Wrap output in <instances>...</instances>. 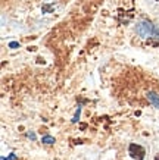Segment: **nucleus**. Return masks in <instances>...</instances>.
<instances>
[{"instance_id": "nucleus-3", "label": "nucleus", "mask_w": 159, "mask_h": 160, "mask_svg": "<svg viewBox=\"0 0 159 160\" xmlns=\"http://www.w3.org/2000/svg\"><path fill=\"white\" fill-rule=\"evenodd\" d=\"M146 97H147V100H149V103L152 106L159 109V94H156L155 91H149L146 94Z\"/></svg>"}, {"instance_id": "nucleus-10", "label": "nucleus", "mask_w": 159, "mask_h": 160, "mask_svg": "<svg viewBox=\"0 0 159 160\" xmlns=\"http://www.w3.org/2000/svg\"><path fill=\"white\" fill-rule=\"evenodd\" d=\"M156 160H159V154H158V156H156Z\"/></svg>"}, {"instance_id": "nucleus-5", "label": "nucleus", "mask_w": 159, "mask_h": 160, "mask_svg": "<svg viewBox=\"0 0 159 160\" xmlns=\"http://www.w3.org/2000/svg\"><path fill=\"white\" fill-rule=\"evenodd\" d=\"M53 9H55V5H43V8H41L43 13H50Z\"/></svg>"}, {"instance_id": "nucleus-2", "label": "nucleus", "mask_w": 159, "mask_h": 160, "mask_svg": "<svg viewBox=\"0 0 159 160\" xmlns=\"http://www.w3.org/2000/svg\"><path fill=\"white\" fill-rule=\"evenodd\" d=\"M128 154H130L134 160H143L146 156V150H145V147H141V146H139V144H134V142H133V144L128 146Z\"/></svg>"}, {"instance_id": "nucleus-11", "label": "nucleus", "mask_w": 159, "mask_h": 160, "mask_svg": "<svg viewBox=\"0 0 159 160\" xmlns=\"http://www.w3.org/2000/svg\"><path fill=\"white\" fill-rule=\"evenodd\" d=\"M156 2H159V0H156Z\"/></svg>"}, {"instance_id": "nucleus-7", "label": "nucleus", "mask_w": 159, "mask_h": 160, "mask_svg": "<svg viewBox=\"0 0 159 160\" xmlns=\"http://www.w3.org/2000/svg\"><path fill=\"white\" fill-rule=\"evenodd\" d=\"M2 160H16V154H15V153H10L8 157H2Z\"/></svg>"}, {"instance_id": "nucleus-1", "label": "nucleus", "mask_w": 159, "mask_h": 160, "mask_svg": "<svg viewBox=\"0 0 159 160\" xmlns=\"http://www.w3.org/2000/svg\"><path fill=\"white\" fill-rule=\"evenodd\" d=\"M135 31H137V34L141 38H150V37L159 38V29L156 28V25L153 22H150L147 19L140 21L137 24V27H135Z\"/></svg>"}, {"instance_id": "nucleus-8", "label": "nucleus", "mask_w": 159, "mask_h": 160, "mask_svg": "<svg viewBox=\"0 0 159 160\" xmlns=\"http://www.w3.org/2000/svg\"><path fill=\"white\" fill-rule=\"evenodd\" d=\"M9 47L10 49H18V47H19V43H16V41H10Z\"/></svg>"}, {"instance_id": "nucleus-9", "label": "nucleus", "mask_w": 159, "mask_h": 160, "mask_svg": "<svg viewBox=\"0 0 159 160\" xmlns=\"http://www.w3.org/2000/svg\"><path fill=\"white\" fill-rule=\"evenodd\" d=\"M27 137H28V138H31V140H35V138H37L34 132H27Z\"/></svg>"}, {"instance_id": "nucleus-4", "label": "nucleus", "mask_w": 159, "mask_h": 160, "mask_svg": "<svg viewBox=\"0 0 159 160\" xmlns=\"http://www.w3.org/2000/svg\"><path fill=\"white\" fill-rule=\"evenodd\" d=\"M41 142H44V144H53V142H55V138H53L52 135H44L43 138H41Z\"/></svg>"}, {"instance_id": "nucleus-6", "label": "nucleus", "mask_w": 159, "mask_h": 160, "mask_svg": "<svg viewBox=\"0 0 159 160\" xmlns=\"http://www.w3.org/2000/svg\"><path fill=\"white\" fill-rule=\"evenodd\" d=\"M80 115H81V106H78L77 112H75V115H74V118H72V123H77L78 119H80Z\"/></svg>"}]
</instances>
